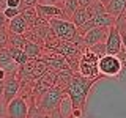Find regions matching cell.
Wrapping results in <instances>:
<instances>
[{"instance_id":"cell-14","label":"cell","mask_w":126,"mask_h":118,"mask_svg":"<svg viewBox=\"0 0 126 118\" xmlns=\"http://www.w3.org/2000/svg\"><path fill=\"white\" fill-rule=\"evenodd\" d=\"M74 73L71 69H63V71H57V76H55V84L54 87H57V88L60 90H65L66 87L69 85L71 79H73Z\"/></svg>"},{"instance_id":"cell-7","label":"cell","mask_w":126,"mask_h":118,"mask_svg":"<svg viewBox=\"0 0 126 118\" xmlns=\"http://www.w3.org/2000/svg\"><path fill=\"white\" fill-rule=\"evenodd\" d=\"M19 90H21V80L17 79V76L16 74H8L5 79V85H3L2 102L6 105L13 98H16L19 94Z\"/></svg>"},{"instance_id":"cell-2","label":"cell","mask_w":126,"mask_h":118,"mask_svg":"<svg viewBox=\"0 0 126 118\" xmlns=\"http://www.w3.org/2000/svg\"><path fill=\"white\" fill-rule=\"evenodd\" d=\"M49 27L52 29L54 35L62 41H69L74 44L80 46V47H87L84 44V39L77 33V29L69 19H49Z\"/></svg>"},{"instance_id":"cell-8","label":"cell","mask_w":126,"mask_h":118,"mask_svg":"<svg viewBox=\"0 0 126 118\" xmlns=\"http://www.w3.org/2000/svg\"><path fill=\"white\" fill-rule=\"evenodd\" d=\"M35 10L38 13V17L44 19V21H49V19H68L65 11L58 5H41V3H38L35 6Z\"/></svg>"},{"instance_id":"cell-26","label":"cell","mask_w":126,"mask_h":118,"mask_svg":"<svg viewBox=\"0 0 126 118\" xmlns=\"http://www.w3.org/2000/svg\"><path fill=\"white\" fill-rule=\"evenodd\" d=\"M2 11H3V14H5V17L8 19V21L16 17L17 14H21V10H19V8H8V6H5Z\"/></svg>"},{"instance_id":"cell-13","label":"cell","mask_w":126,"mask_h":118,"mask_svg":"<svg viewBox=\"0 0 126 118\" xmlns=\"http://www.w3.org/2000/svg\"><path fill=\"white\" fill-rule=\"evenodd\" d=\"M123 11H126V0H109V3L106 5V13L115 19Z\"/></svg>"},{"instance_id":"cell-25","label":"cell","mask_w":126,"mask_h":118,"mask_svg":"<svg viewBox=\"0 0 126 118\" xmlns=\"http://www.w3.org/2000/svg\"><path fill=\"white\" fill-rule=\"evenodd\" d=\"M8 39H10V31L6 27H0V49L8 47Z\"/></svg>"},{"instance_id":"cell-34","label":"cell","mask_w":126,"mask_h":118,"mask_svg":"<svg viewBox=\"0 0 126 118\" xmlns=\"http://www.w3.org/2000/svg\"><path fill=\"white\" fill-rule=\"evenodd\" d=\"M98 2H101V3H102V5H104V6H106V5H107V3H109V0H98Z\"/></svg>"},{"instance_id":"cell-35","label":"cell","mask_w":126,"mask_h":118,"mask_svg":"<svg viewBox=\"0 0 126 118\" xmlns=\"http://www.w3.org/2000/svg\"><path fill=\"white\" fill-rule=\"evenodd\" d=\"M21 2H22V0H21Z\"/></svg>"},{"instance_id":"cell-16","label":"cell","mask_w":126,"mask_h":118,"mask_svg":"<svg viewBox=\"0 0 126 118\" xmlns=\"http://www.w3.org/2000/svg\"><path fill=\"white\" fill-rule=\"evenodd\" d=\"M92 21L94 24V27H106V29H109V27H112L115 24V17H112L107 13H102V14H98L94 17H92Z\"/></svg>"},{"instance_id":"cell-32","label":"cell","mask_w":126,"mask_h":118,"mask_svg":"<svg viewBox=\"0 0 126 118\" xmlns=\"http://www.w3.org/2000/svg\"><path fill=\"white\" fill-rule=\"evenodd\" d=\"M62 2H63V0H50V3H49V5H60Z\"/></svg>"},{"instance_id":"cell-11","label":"cell","mask_w":126,"mask_h":118,"mask_svg":"<svg viewBox=\"0 0 126 118\" xmlns=\"http://www.w3.org/2000/svg\"><path fill=\"white\" fill-rule=\"evenodd\" d=\"M0 68L6 73V76L8 74H16V71L19 68V65L11 58L10 52H8V47L0 49Z\"/></svg>"},{"instance_id":"cell-20","label":"cell","mask_w":126,"mask_h":118,"mask_svg":"<svg viewBox=\"0 0 126 118\" xmlns=\"http://www.w3.org/2000/svg\"><path fill=\"white\" fill-rule=\"evenodd\" d=\"M58 6H62V10L65 11V14H66V17H68V19H71V16L76 13L77 8H80L77 0H63Z\"/></svg>"},{"instance_id":"cell-4","label":"cell","mask_w":126,"mask_h":118,"mask_svg":"<svg viewBox=\"0 0 126 118\" xmlns=\"http://www.w3.org/2000/svg\"><path fill=\"white\" fill-rule=\"evenodd\" d=\"M29 115V99L17 94L5 105L6 118H27Z\"/></svg>"},{"instance_id":"cell-17","label":"cell","mask_w":126,"mask_h":118,"mask_svg":"<svg viewBox=\"0 0 126 118\" xmlns=\"http://www.w3.org/2000/svg\"><path fill=\"white\" fill-rule=\"evenodd\" d=\"M21 16L24 17V21L29 24V29L36 22V19H38V13H36V10H35V6L22 8V10H21Z\"/></svg>"},{"instance_id":"cell-24","label":"cell","mask_w":126,"mask_h":118,"mask_svg":"<svg viewBox=\"0 0 126 118\" xmlns=\"http://www.w3.org/2000/svg\"><path fill=\"white\" fill-rule=\"evenodd\" d=\"M92 52L96 55L98 58H101V57H104L106 54H107V50H106V43L102 41V43H96V44H93L92 47H88Z\"/></svg>"},{"instance_id":"cell-9","label":"cell","mask_w":126,"mask_h":118,"mask_svg":"<svg viewBox=\"0 0 126 118\" xmlns=\"http://www.w3.org/2000/svg\"><path fill=\"white\" fill-rule=\"evenodd\" d=\"M106 50H107L109 55H117L123 49L121 46V38H120V33H118V29L115 25L109 27V31H107V38H106Z\"/></svg>"},{"instance_id":"cell-10","label":"cell","mask_w":126,"mask_h":118,"mask_svg":"<svg viewBox=\"0 0 126 118\" xmlns=\"http://www.w3.org/2000/svg\"><path fill=\"white\" fill-rule=\"evenodd\" d=\"M107 31H109V29H106V27H93L92 30H88L84 36H82L84 44L87 47H92L93 44H96V43L106 41V38H107Z\"/></svg>"},{"instance_id":"cell-3","label":"cell","mask_w":126,"mask_h":118,"mask_svg":"<svg viewBox=\"0 0 126 118\" xmlns=\"http://www.w3.org/2000/svg\"><path fill=\"white\" fill-rule=\"evenodd\" d=\"M98 60H99V58L87 47L80 55L77 73L84 77H88V79H96V80L102 79V76L99 74V69H98Z\"/></svg>"},{"instance_id":"cell-30","label":"cell","mask_w":126,"mask_h":118,"mask_svg":"<svg viewBox=\"0 0 126 118\" xmlns=\"http://www.w3.org/2000/svg\"><path fill=\"white\" fill-rule=\"evenodd\" d=\"M3 85H5V80H0V99L3 96Z\"/></svg>"},{"instance_id":"cell-15","label":"cell","mask_w":126,"mask_h":118,"mask_svg":"<svg viewBox=\"0 0 126 118\" xmlns=\"http://www.w3.org/2000/svg\"><path fill=\"white\" fill-rule=\"evenodd\" d=\"M24 52L27 54V57H29V58H39L43 54H44V49H43V46L36 44V43L25 41V46H24Z\"/></svg>"},{"instance_id":"cell-6","label":"cell","mask_w":126,"mask_h":118,"mask_svg":"<svg viewBox=\"0 0 126 118\" xmlns=\"http://www.w3.org/2000/svg\"><path fill=\"white\" fill-rule=\"evenodd\" d=\"M55 76H57V71H54V69H50V68L47 69L46 73H43L41 76L35 80L33 87H32V98L41 96V94L44 93V91H47L50 87H54Z\"/></svg>"},{"instance_id":"cell-33","label":"cell","mask_w":126,"mask_h":118,"mask_svg":"<svg viewBox=\"0 0 126 118\" xmlns=\"http://www.w3.org/2000/svg\"><path fill=\"white\" fill-rule=\"evenodd\" d=\"M38 3H41V5H49V3H50V0H39Z\"/></svg>"},{"instance_id":"cell-28","label":"cell","mask_w":126,"mask_h":118,"mask_svg":"<svg viewBox=\"0 0 126 118\" xmlns=\"http://www.w3.org/2000/svg\"><path fill=\"white\" fill-rule=\"evenodd\" d=\"M38 2H39V0H22V2H21V10L25 8V6H36Z\"/></svg>"},{"instance_id":"cell-23","label":"cell","mask_w":126,"mask_h":118,"mask_svg":"<svg viewBox=\"0 0 126 118\" xmlns=\"http://www.w3.org/2000/svg\"><path fill=\"white\" fill-rule=\"evenodd\" d=\"M117 58L120 60V65H121V69H120V73H118V79H120L121 82H126V50L125 49H121L120 52L117 54Z\"/></svg>"},{"instance_id":"cell-1","label":"cell","mask_w":126,"mask_h":118,"mask_svg":"<svg viewBox=\"0 0 126 118\" xmlns=\"http://www.w3.org/2000/svg\"><path fill=\"white\" fill-rule=\"evenodd\" d=\"M94 82H96V79H88V77L80 76L79 73H74L69 85L63 90V93L71 99V104H73L74 109H79L85 113L87 98H88L90 88H92Z\"/></svg>"},{"instance_id":"cell-12","label":"cell","mask_w":126,"mask_h":118,"mask_svg":"<svg viewBox=\"0 0 126 118\" xmlns=\"http://www.w3.org/2000/svg\"><path fill=\"white\" fill-rule=\"evenodd\" d=\"M6 29H8V31H10V33L24 35L27 30H29V24L24 21V17H22L21 14H17L16 17H13V19H10V21H8Z\"/></svg>"},{"instance_id":"cell-29","label":"cell","mask_w":126,"mask_h":118,"mask_svg":"<svg viewBox=\"0 0 126 118\" xmlns=\"http://www.w3.org/2000/svg\"><path fill=\"white\" fill-rule=\"evenodd\" d=\"M8 25V19L5 17V14H3V11L0 10V27H6Z\"/></svg>"},{"instance_id":"cell-18","label":"cell","mask_w":126,"mask_h":118,"mask_svg":"<svg viewBox=\"0 0 126 118\" xmlns=\"http://www.w3.org/2000/svg\"><path fill=\"white\" fill-rule=\"evenodd\" d=\"M8 52H10L11 58H13L17 65H24V63H27L30 60V58L27 57V54L24 52V49H17V47H10L8 46Z\"/></svg>"},{"instance_id":"cell-5","label":"cell","mask_w":126,"mask_h":118,"mask_svg":"<svg viewBox=\"0 0 126 118\" xmlns=\"http://www.w3.org/2000/svg\"><path fill=\"white\" fill-rule=\"evenodd\" d=\"M98 69H99V74L102 77H117L121 69V65L117 55L106 54L104 57H101L98 60Z\"/></svg>"},{"instance_id":"cell-21","label":"cell","mask_w":126,"mask_h":118,"mask_svg":"<svg viewBox=\"0 0 126 118\" xmlns=\"http://www.w3.org/2000/svg\"><path fill=\"white\" fill-rule=\"evenodd\" d=\"M85 11H87V16H88V19H92V17H94V16H98V14L106 13V6L102 5L101 2L94 0V2H93L90 6L85 8Z\"/></svg>"},{"instance_id":"cell-22","label":"cell","mask_w":126,"mask_h":118,"mask_svg":"<svg viewBox=\"0 0 126 118\" xmlns=\"http://www.w3.org/2000/svg\"><path fill=\"white\" fill-rule=\"evenodd\" d=\"M25 36L17 33H10V39H8V46L10 47H17V49H24L25 46Z\"/></svg>"},{"instance_id":"cell-31","label":"cell","mask_w":126,"mask_h":118,"mask_svg":"<svg viewBox=\"0 0 126 118\" xmlns=\"http://www.w3.org/2000/svg\"><path fill=\"white\" fill-rule=\"evenodd\" d=\"M5 79H6V73L0 68V80H5Z\"/></svg>"},{"instance_id":"cell-19","label":"cell","mask_w":126,"mask_h":118,"mask_svg":"<svg viewBox=\"0 0 126 118\" xmlns=\"http://www.w3.org/2000/svg\"><path fill=\"white\" fill-rule=\"evenodd\" d=\"M71 22L76 25V29H79V27H82L84 24L88 21V16H87V11H85V8H77L76 10V13H74L73 16H71V19H69Z\"/></svg>"},{"instance_id":"cell-27","label":"cell","mask_w":126,"mask_h":118,"mask_svg":"<svg viewBox=\"0 0 126 118\" xmlns=\"http://www.w3.org/2000/svg\"><path fill=\"white\" fill-rule=\"evenodd\" d=\"M5 6H8V8H19V10H21V0H5Z\"/></svg>"}]
</instances>
